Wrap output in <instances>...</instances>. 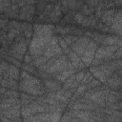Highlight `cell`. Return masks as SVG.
<instances>
[{"label": "cell", "mask_w": 122, "mask_h": 122, "mask_svg": "<svg viewBox=\"0 0 122 122\" xmlns=\"http://www.w3.org/2000/svg\"><path fill=\"white\" fill-rule=\"evenodd\" d=\"M18 90L21 92L35 96H43L46 93V90L42 80L33 75H30V77L28 79L19 80Z\"/></svg>", "instance_id": "1"}, {"label": "cell", "mask_w": 122, "mask_h": 122, "mask_svg": "<svg viewBox=\"0 0 122 122\" xmlns=\"http://www.w3.org/2000/svg\"><path fill=\"white\" fill-rule=\"evenodd\" d=\"M43 85L45 87L46 92H57L62 88V84L57 81L54 78H47L42 80Z\"/></svg>", "instance_id": "2"}, {"label": "cell", "mask_w": 122, "mask_h": 122, "mask_svg": "<svg viewBox=\"0 0 122 122\" xmlns=\"http://www.w3.org/2000/svg\"><path fill=\"white\" fill-rule=\"evenodd\" d=\"M104 85H106L110 90L121 91V76H119L113 72L112 74V76H110L107 79V81Z\"/></svg>", "instance_id": "3"}, {"label": "cell", "mask_w": 122, "mask_h": 122, "mask_svg": "<svg viewBox=\"0 0 122 122\" xmlns=\"http://www.w3.org/2000/svg\"><path fill=\"white\" fill-rule=\"evenodd\" d=\"M20 109H21V106L19 105H12V107L7 111H3V112H0V115H3L7 118H9L10 120H13L15 118H19L21 117V112H20Z\"/></svg>", "instance_id": "4"}, {"label": "cell", "mask_w": 122, "mask_h": 122, "mask_svg": "<svg viewBox=\"0 0 122 122\" xmlns=\"http://www.w3.org/2000/svg\"><path fill=\"white\" fill-rule=\"evenodd\" d=\"M116 11V9L113 8V9H109V10H103L102 12V15L100 17V22H102L104 25L110 27L113 21V15Z\"/></svg>", "instance_id": "5"}, {"label": "cell", "mask_w": 122, "mask_h": 122, "mask_svg": "<svg viewBox=\"0 0 122 122\" xmlns=\"http://www.w3.org/2000/svg\"><path fill=\"white\" fill-rule=\"evenodd\" d=\"M50 20L52 23H59L62 19V12L60 10V2H54V6L52 10L51 11L50 15Z\"/></svg>", "instance_id": "6"}, {"label": "cell", "mask_w": 122, "mask_h": 122, "mask_svg": "<svg viewBox=\"0 0 122 122\" xmlns=\"http://www.w3.org/2000/svg\"><path fill=\"white\" fill-rule=\"evenodd\" d=\"M102 46H113V45H117L118 47H121V37H118L116 35H112V34H107L106 37L103 39Z\"/></svg>", "instance_id": "7"}, {"label": "cell", "mask_w": 122, "mask_h": 122, "mask_svg": "<svg viewBox=\"0 0 122 122\" xmlns=\"http://www.w3.org/2000/svg\"><path fill=\"white\" fill-rule=\"evenodd\" d=\"M7 72L9 74V78L10 79H13V80L19 81V79H20V70H19V68L10 64L9 69L7 70Z\"/></svg>", "instance_id": "8"}, {"label": "cell", "mask_w": 122, "mask_h": 122, "mask_svg": "<svg viewBox=\"0 0 122 122\" xmlns=\"http://www.w3.org/2000/svg\"><path fill=\"white\" fill-rule=\"evenodd\" d=\"M74 73H76L75 71H69V70H67V71H63V72H61V73H59V74H57V75H55L53 78L56 79L57 81H59V82L62 84V83L65 82V80H66L70 75L74 74Z\"/></svg>", "instance_id": "9"}, {"label": "cell", "mask_w": 122, "mask_h": 122, "mask_svg": "<svg viewBox=\"0 0 122 122\" xmlns=\"http://www.w3.org/2000/svg\"><path fill=\"white\" fill-rule=\"evenodd\" d=\"M94 11H95V8H91V7L87 6L85 3L78 10V12L81 13L82 15H84V16H90L92 14H94Z\"/></svg>", "instance_id": "10"}, {"label": "cell", "mask_w": 122, "mask_h": 122, "mask_svg": "<svg viewBox=\"0 0 122 122\" xmlns=\"http://www.w3.org/2000/svg\"><path fill=\"white\" fill-rule=\"evenodd\" d=\"M57 44H58V46L61 48V50H62V51H63V54H68L69 53V51H71V49H70V47L66 44V42L63 40V38H62V36H58V41H57Z\"/></svg>", "instance_id": "11"}, {"label": "cell", "mask_w": 122, "mask_h": 122, "mask_svg": "<svg viewBox=\"0 0 122 122\" xmlns=\"http://www.w3.org/2000/svg\"><path fill=\"white\" fill-rule=\"evenodd\" d=\"M92 76H93L94 79L98 80V81H99L100 83H102V84H105L106 81H107V77H106L105 74H104L101 71H99V70H97L96 71H94V72L92 73Z\"/></svg>", "instance_id": "12"}, {"label": "cell", "mask_w": 122, "mask_h": 122, "mask_svg": "<svg viewBox=\"0 0 122 122\" xmlns=\"http://www.w3.org/2000/svg\"><path fill=\"white\" fill-rule=\"evenodd\" d=\"M20 92L13 90H7L4 94H2V97L4 98H19Z\"/></svg>", "instance_id": "13"}, {"label": "cell", "mask_w": 122, "mask_h": 122, "mask_svg": "<svg viewBox=\"0 0 122 122\" xmlns=\"http://www.w3.org/2000/svg\"><path fill=\"white\" fill-rule=\"evenodd\" d=\"M74 80H75V73H74V74L70 75V76L65 80V82H64V83H62V89H63V90H65V91H68V90L70 89V87H71V83H72Z\"/></svg>", "instance_id": "14"}, {"label": "cell", "mask_w": 122, "mask_h": 122, "mask_svg": "<svg viewBox=\"0 0 122 122\" xmlns=\"http://www.w3.org/2000/svg\"><path fill=\"white\" fill-rule=\"evenodd\" d=\"M47 60H48V58H47V57H45V56L41 55V56H39L38 58L34 59V60L30 63V65H31V66H33L34 68H39L41 65H43L45 62H47Z\"/></svg>", "instance_id": "15"}, {"label": "cell", "mask_w": 122, "mask_h": 122, "mask_svg": "<svg viewBox=\"0 0 122 122\" xmlns=\"http://www.w3.org/2000/svg\"><path fill=\"white\" fill-rule=\"evenodd\" d=\"M47 4H48V2H37L36 3V5H35V16L40 15L44 11Z\"/></svg>", "instance_id": "16"}, {"label": "cell", "mask_w": 122, "mask_h": 122, "mask_svg": "<svg viewBox=\"0 0 122 122\" xmlns=\"http://www.w3.org/2000/svg\"><path fill=\"white\" fill-rule=\"evenodd\" d=\"M62 38H63V40L66 42V44H67V45L70 47L71 44H73V43H75V42L77 41L78 36L68 34V35H64V36H62Z\"/></svg>", "instance_id": "17"}, {"label": "cell", "mask_w": 122, "mask_h": 122, "mask_svg": "<svg viewBox=\"0 0 122 122\" xmlns=\"http://www.w3.org/2000/svg\"><path fill=\"white\" fill-rule=\"evenodd\" d=\"M11 6V1L0 0V14H3Z\"/></svg>", "instance_id": "18"}, {"label": "cell", "mask_w": 122, "mask_h": 122, "mask_svg": "<svg viewBox=\"0 0 122 122\" xmlns=\"http://www.w3.org/2000/svg\"><path fill=\"white\" fill-rule=\"evenodd\" d=\"M22 71H26L27 72H29L30 74H31V75H33L34 76V74H35V72H36V68H34L33 66H31L30 64H22Z\"/></svg>", "instance_id": "19"}, {"label": "cell", "mask_w": 122, "mask_h": 122, "mask_svg": "<svg viewBox=\"0 0 122 122\" xmlns=\"http://www.w3.org/2000/svg\"><path fill=\"white\" fill-rule=\"evenodd\" d=\"M35 118H37L40 122H50V113L49 112H42L34 114Z\"/></svg>", "instance_id": "20"}, {"label": "cell", "mask_w": 122, "mask_h": 122, "mask_svg": "<svg viewBox=\"0 0 122 122\" xmlns=\"http://www.w3.org/2000/svg\"><path fill=\"white\" fill-rule=\"evenodd\" d=\"M8 28L9 30H20V22L15 19H10L8 22Z\"/></svg>", "instance_id": "21"}, {"label": "cell", "mask_w": 122, "mask_h": 122, "mask_svg": "<svg viewBox=\"0 0 122 122\" xmlns=\"http://www.w3.org/2000/svg\"><path fill=\"white\" fill-rule=\"evenodd\" d=\"M93 79H94V78H93L92 74L90 73L89 71H86V72H85V75H84V77H83V79H82V81L80 82V84H81V85H87V84H89L90 82H92Z\"/></svg>", "instance_id": "22"}, {"label": "cell", "mask_w": 122, "mask_h": 122, "mask_svg": "<svg viewBox=\"0 0 122 122\" xmlns=\"http://www.w3.org/2000/svg\"><path fill=\"white\" fill-rule=\"evenodd\" d=\"M32 34H33L32 25H31V24H30V25H29V27L26 29V30H24L23 35H24V37H25V38H27V39H31Z\"/></svg>", "instance_id": "23"}, {"label": "cell", "mask_w": 122, "mask_h": 122, "mask_svg": "<svg viewBox=\"0 0 122 122\" xmlns=\"http://www.w3.org/2000/svg\"><path fill=\"white\" fill-rule=\"evenodd\" d=\"M61 115L60 112H50V122H59Z\"/></svg>", "instance_id": "24"}, {"label": "cell", "mask_w": 122, "mask_h": 122, "mask_svg": "<svg viewBox=\"0 0 122 122\" xmlns=\"http://www.w3.org/2000/svg\"><path fill=\"white\" fill-rule=\"evenodd\" d=\"M101 85H102V83H100V82H99L98 80H96V79H93L92 82H90L89 84L86 85V87H87V91L92 90V89H94V88L99 87V86H101Z\"/></svg>", "instance_id": "25"}, {"label": "cell", "mask_w": 122, "mask_h": 122, "mask_svg": "<svg viewBox=\"0 0 122 122\" xmlns=\"http://www.w3.org/2000/svg\"><path fill=\"white\" fill-rule=\"evenodd\" d=\"M87 91V87H86V85H79L78 86V88L76 89V91H75V92L73 93V94H75V95H77V96H82L83 94H84V92Z\"/></svg>", "instance_id": "26"}, {"label": "cell", "mask_w": 122, "mask_h": 122, "mask_svg": "<svg viewBox=\"0 0 122 122\" xmlns=\"http://www.w3.org/2000/svg\"><path fill=\"white\" fill-rule=\"evenodd\" d=\"M87 71L86 70H81V71H77L76 73H75V80L77 81V82H81L82 81V79H83V77H84V75H85V72H86Z\"/></svg>", "instance_id": "27"}, {"label": "cell", "mask_w": 122, "mask_h": 122, "mask_svg": "<svg viewBox=\"0 0 122 122\" xmlns=\"http://www.w3.org/2000/svg\"><path fill=\"white\" fill-rule=\"evenodd\" d=\"M121 55H122V50H121V48H118L117 51L112 55L111 59H112V61L117 60V59H121Z\"/></svg>", "instance_id": "28"}, {"label": "cell", "mask_w": 122, "mask_h": 122, "mask_svg": "<svg viewBox=\"0 0 122 122\" xmlns=\"http://www.w3.org/2000/svg\"><path fill=\"white\" fill-rule=\"evenodd\" d=\"M80 85V83L79 82H77L76 80H74L72 83H71V87H70V89H69V91H71L72 93H74L75 92V91H76V89L78 88V86Z\"/></svg>", "instance_id": "29"}, {"label": "cell", "mask_w": 122, "mask_h": 122, "mask_svg": "<svg viewBox=\"0 0 122 122\" xmlns=\"http://www.w3.org/2000/svg\"><path fill=\"white\" fill-rule=\"evenodd\" d=\"M99 2L100 1H84V3L87 5V6H89V7H91V8H96L98 5H99Z\"/></svg>", "instance_id": "30"}, {"label": "cell", "mask_w": 122, "mask_h": 122, "mask_svg": "<svg viewBox=\"0 0 122 122\" xmlns=\"http://www.w3.org/2000/svg\"><path fill=\"white\" fill-rule=\"evenodd\" d=\"M11 107H12L11 104H9V103H0V112L7 111V110L10 109Z\"/></svg>", "instance_id": "31"}, {"label": "cell", "mask_w": 122, "mask_h": 122, "mask_svg": "<svg viewBox=\"0 0 122 122\" xmlns=\"http://www.w3.org/2000/svg\"><path fill=\"white\" fill-rule=\"evenodd\" d=\"M23 122H40V121L37 118H35L34 115H31V116H29V117H24Z\"/></svg>", "instance_id": "32"}, {"label": "cell", "mask_w": 122, "mask_h": 122, "mask_svg": "<svg viewBox=\"0 0 122 122\" xmlns=\"http://www.w3.org/2000/svg\"><path fill=\"white\" fill-rule=\"evenodd\" d=\"M64 92H65V90H63V89L61 88L59 91H57V92H56V93H55V98H54V99H55L56 101H59V99L63 96Z\"/></svg>", "instance_id": "33"}, {"label": "cell", "mask_w": 122, "mask_h": 122, "mask_svg": "<svg viewBox=\"0 0 122 122\" xmlns=\"http://www.w3.org/2000/svg\"><path fill=\"white\" fill-rule=\"evenodd\" d=\"M23 61L25 62V64H30L32 62V58H31V56L29 53H26L24 55V60Z\"/></svg>", "instance_id": "34"}, {"label": "cell", "mask_w": 122, "mask_h": 122, "mask_svg": "<svg viewBox=\"0 0 122 122\" xmlns=\"http://www.w3.org/2000/svg\"><path fill=\"white\" fill-rule=\"evenodd\" d=\"M29 25H30L29 22H22V23H20V30L24 32V30H26V29L29 27Z\"/></svg>", "instance_id": "35"}, {"label": "cell", "mask_w": 122, "mask_h": 122, "mask_svg": "<svg viewBox=\"0 0 122 122\" xmlns=\"http://www.w3.org/2000/svg\"><path fill=\"white\" fill-rule=\"evenodd\" d=\"M0 120H1V122H11V120H10L9 118H7L3 115H0Z\"/></svg>", "instance_id": "36"}, {"label": "cell", "mask_w": 122, "mask_h": 122, "mask_svg": "<svg viewBox=\"0 0 122 122\" xmlns=\"http://www.w3.org/2000/svg\"><path fill=\"white\" fill-rule=\"evenodd\" d=\"M11 122H23V119L21 117H19V118H15V119L11 120Z\"/></svg>", "instance_id": "37"}, {"label": "cell", "mask_w": 122, "mask_h": 122, "mask_svg": "<svg viewBox=\"0 0 122 122\" xmlns=\"http://www.w3.org/2000/svg\"><path fill=\"white\" fill-rule=\"evenodd\" d=\"M3 51H3V49H2V47H0V54H1V53H2Z\"/></svg>", "instance_id": "38"}, {"label": "cell", "mask_w": 122, "mask_h": 122, "mask_svg": "<svg viewBox=\"0 0 122 122\" xmlns=\"http://www.w3.org/2000/svg\"><path fill=\"white\" fill-rule=\"evenodd\" d=\"M3 40H4V39H3V38H1V37H0V45H1V43H2V41H3Z\"/></svg>", "instance_id": "39"}]
</instances>
